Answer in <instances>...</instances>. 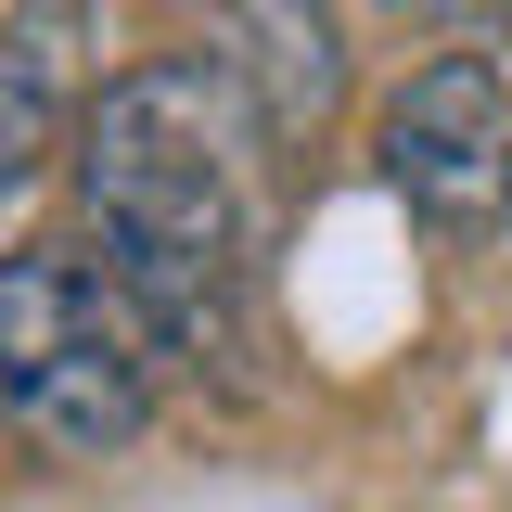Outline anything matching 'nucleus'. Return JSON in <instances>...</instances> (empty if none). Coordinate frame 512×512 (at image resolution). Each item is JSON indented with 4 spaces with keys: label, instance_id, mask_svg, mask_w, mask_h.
I'll list each match as a JSON object with an SVG mask.
<instances>
[{
    "label": "nucleus",
    "instance_id": "nucleus-2",
    "mask_svg": "<svg viewBox=\"0 0 512 512\" xmlns=\"http://www.w3.org/2000/svg\"><path fill=\"white\" fill-rule=\"evenodd\" d=\"M167 346L90 244H13L0 256V423L52 461H103L154 423Z\"/></svg>",
    "mask_w": 512,
    "mask_h": 512
},
{
    "label": "nucleus",
    "instance_id": "nucleus-5",
    "mask_svg": "<svg viewBox=\"0 0 512 512\" xmlns=\"http://www.w3.org/2000/svg\"><path fill=\"white\" fill-rule=\"evenodd\" d=\"M52 141H77V103H64V26H0V192L26 180Z\"/></svg>",
    "mask_w": 512,
    "mask_h": 512
},
{
    "label": "nucleus",
    "instance_id": "nucleus-4",
    "mask_svg": "<svg viewBox=\"0 0 512 512\" xmlns=\"http://www.w3.org/2000/svg\"><path fill=\"white\" fill-rule=\"evenodd\" d=\"M218 39H231L218 77L244 90V116L269 128V141H295V128L333 116V90H346V26H333V13H231Z\"/></svg>",
    "mask_w": 512,
    "mask_h": 512
},
{
    "label": "nucleus",
    "instance_id": "nucleus-3",
    "mask_svg": "<svg viewBox=\"0 0 512 512\" xmlns=\"http://www.w3.org/2000/svg\"><path fill=\"white\" fill-rule=\"evenodd\" d=\"M384 192L448 244L512 218V77L487 52H436L384 103Z\"/></svg>",
    "mask_w": 512,
    "mask_h": 512
},
{
    "label": "nucleus",
    "instance_id": "nucleus-1",
    "mask_svg": "<svg viewBox=\"0 0 512 512\" xmlns=\"http://www.w3.org/2000/svg\"><path fill=\"white\" fill-rule=\"evenodd\" d=\"M256 141L269 128L244 116V90L218 77V52L128 64L116 90L77 116V205H90L103 269L141 295V320H154L167 359L231 346V320H244Z\"/></svg>",
    "mask_w": 512,
    "mask_h": 512
}]
</instances>
